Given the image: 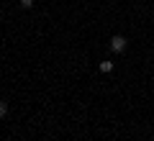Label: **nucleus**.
I'll use <instances>...</instances> for the list:
<instances>
[{
    "label": "nucleus",
    "mask_w": 154,
    "mask_h": 141,
    "mask_svg": "<svg viewBox=\"0 0 154 141\" xmlns=\"http://www.w3.org/2000/svg\"><path fill=\"white\" fill-rule=\"evenodd\" d=\"M5 115H8V103L0 100V118H5Z\"/></svg>",
    "instance_id": "3"
},
{
    "label": "nucleus",
    "mask_w": 154,
    "mask_h": 141,
    "mask_svg": "<svg viewBox=\"0 0 154 141\" xmlns=\"http://www.w3.org/2000/svg\"><path fill=\"white\" fill-rule=\"evenodd\" d=\"M98 69H100V72H113V62H100Z\"/></svg>",
    "instance_id": "2"
},
{
    "label": "nucleus",
    "mask_w": 154,
    "mask_h": 141,
    "mask_svg": "<svg viewBox=\"0 0 154 141\" xmlns=\"http://www.w3.org/2000/svg\"><path fill=\"white\" fill-rule=\"evenodd\" d=\"M33 5V0H21V8H31Z\"/></svg>",
    "instance_id": "4"
},
{
    "label": "nucleus",
    "mask_w": 154,
    "mask_h": 141,
    "mask_svg": "<svg viewBox=\"0 0 154 141\" xmlns=\"http://www.w3.org/2000/svg\"><path fill=\"white\" fill-rule=\"evenodd\" d=\"M126 36H113L110 38V49L116 51V54H121V51H126Z\"/></svg>",
    "instance_id": "1"
}]
</instances>
